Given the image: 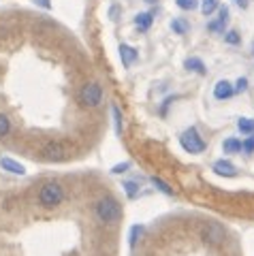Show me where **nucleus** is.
Returning <instances> with one entry per match:
<instances>
[{
    "label": "nucleus",
    "mask_w": 254,
    "mask_h": 256,
    "mask_svg": "<svg viewBox=\"0 0 254 256\" xmlns=\"http://www.w3.org/2000/svg\"><path fill=\"white\" fill-rule=\"evenodd\" d=\"M94 214H96V220L102 224H118L122 220V205L114 196H102L94 205Z\"/></svg>",
    "instance_id": "nucleus-1"
},
{
    "label": "nucleus",
    "mask_w": 254,
    "mask_h": 256,
    "mask_svg": "<svg viewBox=\"0 0 254 256\" xmlns=\"http://www.w3.org/2000/svg\"><path fill=\"white\" fill-rule=\"evenodd\" d=\"M64 201V188L60 186L58 182H47L45 186L38 192V203H41L45 210H54Z\"/></svg>",
    "instance_id": "nucleus-2"
},
{
    "label": "nucleus",
    "mask_w": 254,
    "mask_h": 256,
    "mask_svg": "<svg viewBox=\"0 0 254 256\" xmlns=\"http://www.w3.org/2000/svg\"><path fill=\"white\" fill-rule=\"evenodd\" d=\"M180 146L184 148V152H188V154H201V152H205V148H208L194 126L186 128V130L180 134Z\"/></svg>",
    "instance_id": "nucleus-3"
},
{
    "label": "nucleus",
    "mask_w": 254,
    "mask_h": 256,
    "mask_svg": "<svg viewBox=\"0 0 254 256\" xmlns=\"http://www.w3.org/2000/svg\"><path fill=\"white\" fill-rule=\"evenodd\" d=\"M79 102H82V107L96 109L102 102V88H100V84H96V82L86 84L82 90H79Z\"/></svg>",
    "instance_id": "nucleus-4"
},
{
    "label": "nucleus",
    "mask_w": 254,
    "mask_h": 256,
    "mask_svg": "<svg viewBox=\"0 0 254 256\" xmlns=\"http://www.w3.org/2000/svg\"><path fill=\"white\" fill-rule=\"evenodd\" d=\"M201 239L208 246L218 248V246L224 244L226 233H224V228H222L218 222H208V224H203V228H201Z\"/></svg>",
    "instance_id": "nucleus-5"
},
{
    "label": "nucleus",
    "mask_w": 254,
    "mask_h": 256,
    "mask_svg": "<svg viewBox=\"0 0 254 256\" xmlns=\"http://www.w3.org/2000/svg\"><path fill=\"white\" fill-rule=\"evenodd\" d=\"M43 156L47 160H64L68 156V148L64 146L62 141H47L45 146H43Z\"/></svg>",
    "instance_id": "nucleus-6"
},
{
    "label": "nucleus",
    "mask_w": 254,
    "mask_h": 256,
    "mask_svg": "<svg viewBox=\"0 0 254 256\" xmlns=\"http://www.w3.org/2000/svg\"><path fill=\"white\" fill-rule=\"evenodd\" d=\"M226 22H228V6H220L218 9V20L208 24V30L210 32H218V34H224Z\"/></svg>",
    "instance_id": "nucleus-7"
},
{
    "label": "nucleus",
    "mask_w": 254,
    "mask_h": 256,
    "mask_svg": "<svg viewBox=\"0 0 254 256\" xmlns=\"http://www.w3.org/2000/svg\"><path fill=\"white\" fill-rule=\"evenodd\" d=\"M235 94L233 90V86L226 82V79H220V82L214 86V98L216 100H226V98H231V96Z\"/></svg>",
    "instance_id": "nucleus-8"
},
{
    "label": "nucleus",
    "mask_w": 254,
    "mask_h": 256,
    "mask_svg": "<svg viewBox=\"0 0 254 256\" xmlns=\"http://www.w3.org/2000/svg\"><path fill=\"white\" fill-rule=\"evenodd\" d=\"M214 171L218 175H222V178H235L237 175L235 164L228 162V160H216V162H214Z\"/></svg>",
    "instance_id": "nucleus-9"
},
{
    "label": "nucleus",
    "mask_w": 254,
    "mask_h": 256,
    "mask_svg": "<svg viewBox=\"0 0 254 256\" xmlns=\"http://www.w3.org/2000/svg\"><path fill=\"white\" fill-rule=\"evenodd\" d=\"M120 58H122L124 66L128 68V66H132V62L139 58V54H137V50H134V47H130V45H120Z\"/></svg>",
    "instance_id": "nucleus-10"
},
{
    "label": "nucleus",
    "mask_w": 254,
    "mask_h": 256,
    "mask_svg": "<svg viewBox=\"0 0 254 256\" xmlns=\"http://www.w3.org/2000/svg\"><path fill=\"white\" fill-rule=\"evenodd\" d=\"M0 166H2L4 171L13 173V175H24V173H26L24 164H20L18 160H13V158H0Z\"/></svg>",
    "instance_id": "nucleus-11"
},
{
    "label": "nucleus",
    "mask_w": 254,
    "mask_h": 256,
    "mask_svg": "<svg viewBox=\"0 0 254 256\" xmlns=\"http://www.w3.org/2000/svg\"><path fill=\"white\" fill-rule=\"evenodd\" d=\"M152 22H154L152 13H139L137 18H134V26H137L141 32H146V30H150V26H152Z\"/></svg>",
    "instance_id": "nucleus-12"
},
{
    "label": "nucleus",
    "mask_w": 254,
    "mask_h": 256,
    "mask_svg": "<svg viewBox=\"0 0 254 256\" xmlns=\"http://www.w3.org/2000/svg\"><path fill=\"white\" fill-rule=\"evenodd\" d=\"M222 152H224V154H240L242 152V141L235 139V137L226 139L224 143H222Z\"/></svg>",
    "instance_id": "nucleus-13"
},
{
    "label": "nucleus",
    "mask_w": 254,
    "mask_h": 256,
    "mask_svg": "<svg viewBox=\"0 0 254 256\" xmlns=\"http://www.w3.org/2000/svg\"><path fill=\"white\" fill-rule=\"evenodd\" d=\"M184 66L188 70H192V73H196V75H205V64H203L201 58H188L184 62Z\"/></svg>",
    "instance_id": "nucleus-14"
},
{
    "label": "nucleus",
    "mask_w": 254,
    "mask_h": 256,
    "mask_svg": "<svg viewBox=\"0 0 254 256\" xmlns=\"http://www.w3.org/2000/svg\"><path fill=\"white\" fill-rule=\"evenodd\" d=\"M237 128L242 134H252L254 132V120L252 118H240L237 120Z\"/></svg>",
    "instance_id": "nucleus-15"
},
{
    "label": "nucleus",
    "mask_w": 254,
    "mask_h": 256,
    "mask_svg": "<svg viewBox=\"0 0 254 256\" xmlns=\"http://www.w3.org/2000/svg\"><path fill=\"white\" fill-rule=\"evenodd\" d=\"M171 30L176 32V34H186V32L190 30V24L186 20H182V18H176L171 22Z\"/></svg>",
    "instance_id": "nucleus-16"
},
{
    "label": "nucleus",
    "mask_w": 254,
    "mask_h": 256,
    "mask_svg": "<svg viewBox=\"0 0 254 256\" xmlns=\"http://www.w3.org/2000/svg\"><path fill=\"white\" fill-rule=\"evenodd\" d=\"M218 9V0H203L201 2V13L205 18H210V15Z\"/></svg>",
    "instance_id": "nucleus-17"
},
{
    "label": "nucleus",
    "mask_w": 254,
    "mask_h": 256,
    "mask_svg": "<svg viewBox=\"0 0 254 256\" xmlns=\"http://www.w3.org/2000/svg\"><path fill=\"white\" fill-rule=\"evenodd\" d=\"M11 132V120L6 118L4 114H0V139L6 137Z\"/></svg>",
    "instance_id": "nucleus-18"
},
{
    "label": "nucleus",
    "mask_w": 254,
    "mask_h": 256,
    "mask_svg": "<svg viewBox=\"0 0 254 256\" xmlns=\"http://www.w3.org/2000/svg\"><path fill=\"white\" fill-rule=\"evenodd\" d=\"M111 111H114V122H116V132L118 134H122V111L118 105L111 107Z\"/></svg>",
    "instance_id": "nucleus-19"
},
{
    "label": "nucleus",
    "mask_w": 254,
    "mask_h": 256,
    "mask_svg": "<svg viewBox=\"0 0 254 256\" xmlns=\"http://www.w3.org/2000/svg\"><path fill=\"white\" fill-rule=\"evenodd\" d=\"M180 9H184V11H194L196 6H199V0H176Z\"/></svg>",
    "instance_id": "nucleus-20"
},
{
    "label": "nucleus",
    "mask_w": 254,
    "mask_h": 256,
    "mask_svg": "<svg viewBox=\"0 0 254 256\" xmlns=\"http://www.w3.org/2000/svg\"><path fill=\"white\" fill-rule=\"evenodd\" d=\"M124 190H126V194H128V198H134L137 196V192H139V184L137 182H126Z\"/></svg>",
    "instance_id": "nucleus-21"
},
{
    "label": "nucleus",
    "mask_w": 254,
    "mask_h": 256,
    "mask_svg": "<svg viewBox=\"0 0 254 256\" xmlns=\"http://www.w3.org/2000/svg\"><path fill=\"white\" fill-rule=\"evenodd\" d=\"M152 184H154V186L160 190V192H164V194H173V190L169 188V184H164L160 178H152Z\"/></svg>",
    "instance_id": "nucleus-22"
},
{
    "label": "nucleus",
    "mask_w": 254,
    "mask_h": 256,
    "mask_svg": "<svg viewBox=\"0 0 254 256\" xmlns=\"http://www.w3.org/2000/svg\"><path fill=\"white\" fill-rule=\"evenodd\" d=\"M242 150L246 152V154H252V152H254V132L248 134V139L242 143Z\"/></svg>",
    "instance_id": "nucleus-23"
},
{
    "label": "nucleus",
    "mask_w": 254,
    "mask_h": 256,
    "mask_svg": "<svg viewBox=\"0 0 254 256\" xmlns=\"http://www.w3.org/2000/svg\"><path fill=\"white\" fill-rule=\"evenodd\" d=\"M224 41L231 43V45H237V43H240V34H237L235 30H228L226 34H224Z\"/></svg>",
    "instance_id": "nucleus-24"
},
{
    "label": "nucleus",
    "mask_w": 254,
    "mask_h": 256,
    "mask_svg": "<svg viewBox=\"0 0 254 256\" xmlns=\"http://www.w3.org/2000/svg\"><path fill=\"white\" fill-rule=\"evenodd\" d=\"M233 90H235V92H246V90H248V79H246V77H240V79H237V84H235Z\"/></svg>",
    "instance_id": "nucleus-25"
},
{
    "label": "nucleus",
    "mask_w": 254,
    "mask_h": 256,
    "mask_svg": "<svg viewBox=\"0 0 254 256\" xmlns=\"http://www.w3.org/2000/svg\"><path fill=\"white\" fill-rule=\"evenodd\" d=\"M130 166V162H122V164H116L114 169H111V173H116V175H120V173H124L126 169Z\"/></svg>",
    "instance_id": "nucleus-26"
},
{
    "label": "nucleus",
    "mask_w": 254,
    "mask_h": 256,
    "mask_svg": "<svg viewBox=\"0 0 254 256\" xmlns=\"http://www.w3.org/2000/svg\"><path fill=\"white\" fill-rule=\"evenodd\" d=\"M137 235H141V226H132V230H130V246L137 244Z\"/></svg>",
    "instance_id": "nucleus-27"
},
{
    "label": "nucleus",
    "mask_w": 254,
    "mask_h": 256,
    "mask_svg": "<svg viewBox=\"0 0 254 256\" xmlns=\"http://www.w3.org/2000/svg\"><path fill=\"white\" fill-rule=\"evenodd\" d=\"M235 2H237V4H240V6H242V9H248L250 0H235Z\"/></svg>",
    "instance_id": "nucleus-28"
},
{
    "label": "nucleus",
    "mask_w": 254,
    "mask_h": 256,
    "mask_svg": "<svg viewBox=\"0 0 254 256\" xmlns=\"http://www.w3.org/2000/svg\"><path fill=\"white\" fill-rule=\"evenodd\" d=\"M38 4H43V6H50V2H47V0H38Z\"/></svg>",
    "instance_id": "nucleus-29"
}]
</instances>
